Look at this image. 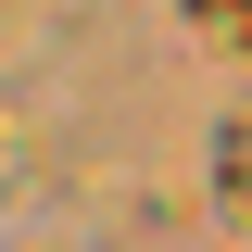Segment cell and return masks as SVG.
<instances>
[{"label": "cell", "mask_w": 252, "mask_h": 252, "mask_svg": "<svg viewBox=\"0 0 252 252\" xmlns=\"http://www.w3.org/2000/svg\"><path fill=\"white\" fill-rule=\"evenodd\" d=\"M202 13V38H227V51H252V0H189Z\"/></svg>", "instance_id": "6da1fadb"}, {"label": "cell", "mask_w": 252, "mask_h": 252, "mask_svg": "<svg viewBox=\"0 0 252 252\" xmlns=\"http://www.w3.org/2000/svg\"><path fill=\"white\" fill-rule=\"evenodd\" d=\"M227 215L252 227V114H240V139H227Z\"/></svg>", "instance_id": "7a4b0ae2"}]
</instances>
